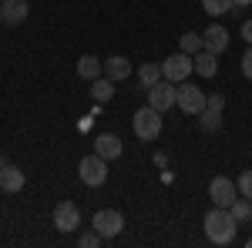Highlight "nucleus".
<instances>
[{"instance_id":"19","label":"nucleus","mask_w":252,"mask_h":248,"mask_svg":"<svg viewBox=\"0 0 252 248\" xmlns=\"http://www.w3.org/2000/svg\"><path fill=\"white\" fill-rule=\"evenodd\" d=\"M198 124H202V131L215 134L219 128H222V111H215V108H205V111L198 114Z\"/></svg>"},{"instance_id":"6","label":"nucleus","mask_w":252,"mask_h":248,"mask_svg":"<svg viewBox=\"0 0 252 248\" xmlns=\"http://www.w3.org/2000/svg\"><path fill=\"white\" fill-rule=\"evenodd\" d=\"M91 228L101 231V238H118L121 228H125V215L118 208H101V211H94V218H91Z\"/></svg>"},{"instance_id":"26","label":"nucleus","mask_w":252,"mask_h":248,"mask_svg":"<svg viewBox=\"0 0 252 248\" xmlns=\"http://www.w3.org/2000/svg\"><path fill=\"white\" fill-rule=\"evenodd\" d=\"M242 74H246V77L252 81V47L246 51V54H242Z\"/></svg>"},{"instance_id":"20","label":"nucleus","mask_w":252,"mask_h":248,"mask_svg":"<svg viewBox=\"0 0 252 248\" xmlns=\"http://www.w3.org/2000/svg\"><path fill=\"white\" fill-rule=\"evenodd\" d=\"M229 211H232V218L239 221V225H246V221L252 218V201L249 198H235L232 205H229Z\"/></svg>"},{"instance_id":"1","label":"nucleus","mask_w":252,"mask_h":248,"mask_svg":"<svg viewBox=\"0 0 252 248\" xmlns=\"http://www.w3.org/2000/svg\"><path fill=\"white\" fill-rule=\"evenodd\" d=\"M235 231H239V221L232 218L229 208H212L205 215V238L212 245H232Z\"/></svg>"},{"instance_id":"11","label":"nucleus","mask_w":252,"mask_h":248,"mask_svg":"<svg viewBox=\"0 0 252 248\" xmlns=\"http://www.w3.org/2000/svg\"><path fill=\"white\" fill-rule=\"evenodd\" d=\"M27 14H31L27 0H3L0 3V24H7V27H20Z\"/></svg>"},{"instance_id":"12","label":"nucleus","mask_w":252,"mask_h":248,"mask_svg":"<svg viewBox=\"0 0 252 248\" xmlns=\"http://www.w3.org/2000/svg\"><path fill=\"white\" fill-rule=\"evenodd\" d=\"M121 138L118 134H97L94 138V154H101L104 161H115V158H121Z\"/></svg>"},{"instance_id":"28","label":"nucleus","mask_w":252,"mask_h":248,"mask_svg":"<svg viewBox=\"0 0 252 248\" xmlns=\"http://www.w3.org/2000/svg\"><path fill=\"white\" fill-rule=\"evenodd\" d=\"M235 7H252V0H232Z\"/></svg>"},{"instance_id":"8","label":"nucleus","mask_w":252,"mask_h":248,"mask_svg":"<svg viewBox=\"0 0 252 248\" xmlns=\"http://www.w3.org/2000/svg\"><path fill=\"white\" fill-rule=\"evenodd\" d=\"M209 198H212L215 208H229L239 198V185H235L232 178H212L209 181Z\"/></svg>"},{"instance_id":"31","label":"nucleus","mask_w":252,"mask_h":248,"mask_svg":"<svg viewBox=\"0 0 252 248\" xmlns=\"http://www.w3.org/2000/svg\"><path fill=\"white\" fill-rule=\"evenodd\" d=\"M0 191H3V188H0Z\"/></svg>"},{"instance_id":"17","label":"nucleus","mask_w":252,"mask_h":248,"mask_svg":"<svg viewBox=\"0 0 252 248\" xmlns=\"http://www.w3.org/2000/svg\"><path fill=\"white\" fill-rule=\"evenodd\" d=\"M91 97H94L97 104H108V101L115 97V81H108V77L91 81Z\"/></svg>"},{"instance_id":"10","label":"nucleus","mask_w":252,"mask_h":248,"mask_svg":"<svg viewBox=\"0 0 252 248\" xmlns=\"http://www.w3.org/2000/svg\"><path fill=\"white\" fill-rule=\"evenodd\" d=\"M202 47L212 51V54H225V51H229V30H225L222 24H209V27L202 30Z\"/></svg>"},{"instance_id":"2","label":"nucleus","mask_w":252,"mask_h":248,"mask_svg":"<svg viewBox=\"0 0 252 248\" xmlns=\"http://www.w3.org/2000/svg\"><path fill=\"white\" fill-rule=\"evenodd\" d=\"M131 131H135V138H141V141H155L158 134H161V111H155L152 104L138 108L135 117H131Z\"/></svg>"},{"instance_id":"15","label":"nucleus","mask_w":252,"mask_h":248,"mask_svg":"<svg viewBox=\"0 0 252 248\" xmlns=\"http://www.w3.org/2000/svg\"><path fill=\"white\" fill-rule=\"evenodd\" d=\"M101 74H104V60H97L94 54H84V57L78 60V77L81 81L91 84V81H97Z\"/></svg>"},{"instance_id":"25","label":"nucleus","mask_w":252,"mask_h":248,"mask_svg":"<svg viewBox=\"0 0 252 248\" xmlns=\"http://www.w3.org/2000/svg\"><path fill=\"white\" fill-rule=\"evenodd\" d=\"M205 108H215V111H225V94H205Z\"/></svg>"},{"instance_id":"13","label":"nucleus","mask_w":252,"mask_h":248,"mask_svg":"<svg viewBox=\"0 0 252 248\" xmlns=\"http://www.w3.org/2000/svg\"><path fill=\"white\" fill-rule=\"evenodd\" d=\"M192 64H195V71H198V77H215L219 74V54L205 51V47L192 57Z\"/></svg>"},{"instance_id":"21","label":"nucleus","mask_w":252,"mask_h":248,"mask_svg":"<svg viewBox=\"0 0 252 248\" xmlns=\"http://www.w3.org/2000/svg\"><path fill=\"white\" fill-rule=\"evenodd\" d=\"M202 10L212 14V17H222V14L235 10V3H232V0H202Z\"/></svg>"},{"instance_id":"14","label":"nucleus","mask_w":252,"mask_h":248,"mask_svg":"<svg viewBox=\"0 0 252 248\" xmlns=\"http://www.w3.org/2000/svg\"><path fill=\"white\" fill-rule=\"evenodd\" d=\"M104 77L115 81V84H118V81H125V77H131V60L118 57V54H115V57H108V60H104Z\"/></svg>"},{"instance_id":"23","label":"nucleus","mask_w":252,"mask_h":248,"mask_svg":"<svg viewBox=\"0 0 252 248\" xmlns=\"http://www.w3.org/2000/svg\"><path fill=\"white\" fill-rule=\"evenodd\" d=\"M235 185H239V194L252 201V168H249V171H242V174H239V181H235Z\"/></svg>"},{"instance_id":"18","label":"nucleus","mask_w":252,"mask_h":248,"mask_svg":"<svg viewBox=\"0 0 252 248\" xmlns=\"http://www.w3.org/2000/svg\"><path fill=\"white\" fill-rule=\"evenodd\" d=\"M138 81H141L145 91H148L152 84H158V81H161V64H141V67H138Z\"/></svg>"},{"instance_id":"30","label":"nucleus","mask_w":252,"mask_h":248,"mask_svg":"<svg viewBox=\"0 0 252 248\" xmlns=\"http://www.w3.org/2000/svg\"><path fill=\"white\" fill-rule=\"evenodd\" d=\"M3 165H7V161H3V158H0V168H3Z\"/></svg>"},{"instance_id":"16","label":"nucleus","mask_w":252,"mask_h":248,"mask_svg":"<svg viewBox=\"0 0 252 248\" xmlns=\"http://www.w3.org/2000/svg\"><path fill=\"white\" fill-rule=\"evenodd\" d=\"M0 188L10 191V194L24 188V171H20L17 165H3V168H0Z\"/></svg>"},{"instance_id":"24","label":"nucleus","mask_w":252,"mask_h":248,"mask_svg":"<svg viewBox=\"0 0 252 248\" xmlns=\"http://www.w3.org/2000/svg\"><path fill=\"white\" fill-rule=\"evenodd\" d=\"M78 245H81V248H94V245H101V231H97V228L84 231V235L78 238Z\"/></svg>"},{"instance_id":"7","label":"nucleus","mask_w":252,"mask_h":248,"mask_svg":"<svg viewBox=\"0 0 252 248\" xmlns=\"http://www.w3.org/2000/svg\"><path fill=\"white\" fill-rule=\"evenodd\" d=\"M175 94H178V84H172V81H158V84H152L148 87V104L155 108V111H172L175 108Z\"/></svg>"},{"instance_id":"5","label":"nucleus","mask_w":252,"mask_h":248,"mask_svg":"<svg viewBox=\"0 0 252 248\" xmlns=\"http://www.w3.org/2000/svg\"><path fill=\"white\" fill-rule=\"evenodd\" d=\"M175 108H182L185 114H202L205 111V91H198L195 84L182 81L178 84V94H175Z\"/></svg>"},{"instance_id":"9","label":"nucleus","mask_w":252,"mask_h":248,"mask_svg":"<svg viewBox=\"0 0 252 248\" xmlns=\"http://www.w3.org/2000/svg\"><path fill=\"white\" fill-rule=\"evenodd\" d=\"M81 225V211L74 201H61L58 208H54V228L64 231V235H71V231H78Z\"/></svg>"},{"instance_id":"22","label":"nucleus","mask_w":252,"mask_h":248,"mask_svg":"<svg viewBox=\"0 0 252 248\" xmlns=\"http://www.w3.org/2000/svg\"><path fill=\"white\" fill-rule=\"evenodd\" d=\"M182 51L195 57V54L202 51V34H195V30H189V34H182Z\"/></svg>"},{"instance_id":"4","label":"nucleus","mask_w":252,"mask_h":248,"mask_svg":"<svg viewBox=\"0 0 252 248\" xmlns=\"http://www.w3.org/2000/svg\"><path fill=\"white\" fill-rule=\"evenodd\" d=\"M192 74H195V64H192V54H185V51H178V54L161 60V77L172 81V84H182Z\"/></svg>"},{"instance_id":"29","label":"nucleus","mask_w":252,"mask_h":248,"mask_svg":"<svg viewBox=\"0 0 252 248\" xmlns=\"http://www.w3.org/2000/svg\"><path fill=\"white\" fill-rule=\"evenodd\" d=\"M246 248H252V238H249V242H246Z\"/></svg>"},{"instance_id":"3","label":"nucleus","mask_w":252,"mask_h":248,"mask_svg":"<svg viewBox=\"0 0 252 248\" xmlns=\"http://www.w3.org/2000/svg\"><path fill=\"white\" fill-rule=\"evenodd\" d=\"M78 178L88 185V188H101L104 181H108V161L101 158V154H88V158H81L78 165Z\"/></svg>"},{"instance_id":"27","label":"nucleus","mask_w":252,"mask_h":248,"mask_svg":"<svg viewBox=\"0 0 252 248\" xmlns=\"http://www.w3.org/2000/svg\"><path fill=\"white\" fill-rule=\"evenodd\" d=\"M242 40L252 47V20H246V24H242Z\"/></svg>"}]
</instances>
